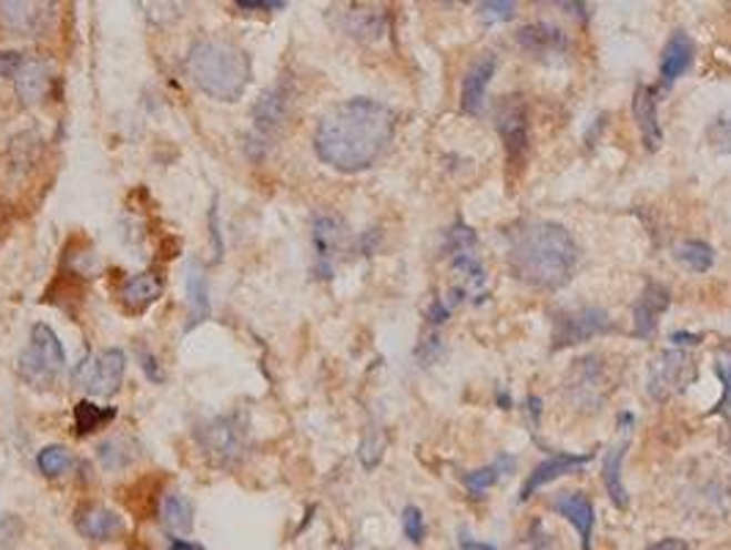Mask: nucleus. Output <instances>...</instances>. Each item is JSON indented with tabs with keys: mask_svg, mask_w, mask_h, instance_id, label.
I'll return each mask as SVG.
<instances>
[{
	"mask_svg": "<svg viewBox=\"0 0 731 550\" xmlns=\"http://www.w3.org/2000/svg\"><path fill=\"white\" fill-rule=\"evenodd\" d=\"M561 518H567L575 526L580 537V546L583 550H591V540H595V507H591L589 496L586 492H558L550 503Z\"/></svg>",
	"mask_w": 731,
	"mask_h": 550,
	"instance_id": "ddd939ff",
	"label": "nucleus"
},
{
	"mask_svg": "<svg viewBox=\"0 0 731 550\" xmlns=\"http://www.w3.org/2000/svg\"><path fill=\"white\" fill-rule=\"evenodd\" d=\"M690 371H693V360H690L688 353H682V349L660 353L649 366V394L658 403H666L671 394L682 391L684 383L690 380Z\"/></svg>",
	"mask_w": 731,
	"mask_h": 550,
	"instance_id": "6e6552de",
	"label": "nucleus"
},
{
	"mask_svg": "<svg viewBox=\"0 0 731 550\" xmlns=\"http://www.w3.org/2000/svg\"><path fill=\"white\" fill-rule=\"evenodd\" d=\"M292 102L295 100H292V89L286 83H278L264 91L256 105H253V128H256V135L270 138L278 133L286 119H290Z\"/></svg>",
	"mask_w": 731,
	"mask_h": 550,
	"instance_id": "9d476101",
	"label": "nucleus"
},
{
	"mask_svg": "<svg viewBox=\"0 0 731 550\" xmlns=\"http://www.w3.org/2000/svg\"><path fill=\"white\" fill-rule=\"evenodd\" d=\"M190 80L199 91L217 102H237L251 83V59L243 48L223 39H201L190 48Z\"/></svg>",
	"mask_w": 731,
	"mask_h": 550,
	"instance_id": "7ed1b4c3",
	"label": "nucleus"
},
{
	"mask_svg": "<svg viewBox=\"0 0 731 550\" xmlns=\"http://www.w3.org/2000/svg\"><path fill=\"white\" fill-rule=\"evenodd\" d=\"M677 259L679 265H684L688 271L707 273L715 265V251H712V245L701 243V240H688V243H682L677 248Z\"/></svg>",
	"mask_w": 731,
	"mask_h": 550,
	"instance_id": "bb28decb",
	"label": "nucleus"
},
{
	"mask_svg": "<svg viewBox=\"0 0 731 550\" xmlns=\"http://www.w3.org/2000/svg\"><path fill=\"white\" fill-rule=\"evenodd\" d=\"M193 518H195V509L187 496H182V492H169V496H163V501H160V523H163L171 534H190V529H193Z\"/></svg>",
	"mask_w": 731,
	"mask_h": 550,
	"instance_id": "b1692460",
	"label": "nucleus"
},
{
	"mask_svg": "<svg viewBox=\"0 0 731 550\" xmlns=\"http://www.w3.org/2000/svg\"><path fill=\"white\" fill-rule=\"evenodd\" d=\"M589 460H591V455H564V451L550 455L548 460L539 462V466L534 468L531 477L526 479V485H522V490H520V501H528V498H531L539 487L567 477V473L580 471V468H583Z\"/></svg>",
	"mask_w": 731,
	"mask_h": 550,
	"instance_id": "2eb2a0df",
	"label": "nucleus"
},
{
	"mask_svg": "<svg viewBox=\"0 0 731 550\" xmlns=\"http://www.w3.org/2000/svg\"><path fill=\"white\" fill-rule=\"evenodd\" d=\"M344 243L342 221L331 215H322L314 221V254H316V273L319 278H331L333 262H336L338 248Z\"/></svg>",
	"mask_w": 731,
	"mask_h": 550,
	"instance_id": "dca6fc26",
	"label": "nucleus"
},
{
	"mask_svg": "<svg viewBox=\"0 0 731 550\" xmlns=\"http://www.w3.org/2000/svg\"><path fill=\"white\" fill-rule=\"evenodd\" d=\"M690 64H693V42H690L688 33L677 31L663 50V64H660L663 83H677V80L688 72Z\"/></svg>",
	"mask_w": 731,
	"mask_h": 550,
	"instance_id": "5701e85b",
	"label": "nucleus"
},
{
	"mask_svg": "<svg viewBox=\"0 0 731 550\" xmlns=\"http://www.w3.org/2000/svg\"><path fill=\"white\" fill-rule=\"evenodd\" d=\"M347 33H353L355 39H379L385 31H388V17L383 11H349L347 14Z\"/></svg>",
	"mask_w": 731,
	"mask_h": 550,
	"instance_id": "a878e982",
	"label": "nucleus"
},
{
	"mask_svg": "<svg viewBox=\"0 0 731 550\" xmlns=\"http://www.w3.org/2000/svg\"><path fill=\"white\" fill-rule=\"evenodd\" d=\"M199 440L204 455L210 457L215 466L229 468L245 457L247 427L237 412H234V416H221L206 424V427H201Z\"/></svg>",
	"mask_w": 731,
	"mask_h": 550,
	"instance_id": "39448f33",
	"label": "nucleus"
},
{
	"mask_svg": "<svg viewBox=\"0 0 731 550\" xmlns=\"http://www.w3.org/2000/svg\"><path fill=\"white\" fill-rule=\"evenodd\" d=\"M169 550H206V548L199 546V542H190V540H171Z\"/></svg>",
	"mask_w": 731,
	"mask_h": 550,
	"instance_id": "58836bf2",
	"label": "nucleus"
},
{
	"mask_svg": "<svg viewBox=\"0 0 731 550\" xmlns=\"http://www.w3.org/2000/svg\"><path fill=\"white\" fill-rule=\"evenodd\" d=\"M67 366L59 334L50 325H33L31 342L20 355V377L33 388H50Z\"/></svg>",
	"mask_w": 731,
	"mask_h": 550,
	"instance_id": "20e7f679",
	"label": "nucleus"
},
{
	"mask_svg": "<svg viewBox=\"0 0 731 550\" xmlns=\"http://www.w3.org/2000/svg\"><path fill=\"white\" fill-rule=\"evenodd\" d=\"M459 550H495V548L487 546V542H479V540H463L459 542Z\"/></svg>",
	"mask_w": 731,
	"mask_h": 550,
	"instance_id": "ea45409f",
	"label": "nucleus"
},
{
	"mask_svg": "<svg viewBox=\"0 0 731 550\" xmlns=\"http://www.w3.org/2000/svg\"><path fill=\"white\" fill-rule=\"evenodd\" d=\"M669 306H671V292L666 289V286L649 281L647 289H643L641 297H638L636 308H632V334H636L638 339H649V336H654L660 317L669 312Z\"/></svg>",
	"mask_w": 731,
	"mask_h": 550,
	"instance_id": "9b49d317",
	"label": "nucleus"
},
{
	"mask_svg": "<svg viewBox=\"0 0 731 550\" xmlns=\"http://www.w3.org/2000/svg\"><path fill=\"white\" fill-rule=\"evenodd\" d=\"M715 371L723 383V399L718 403V408H729L731 405V347H721L715 353Z\"/></svg>",
	"mask_w": 731,
	"mask_h": 550,
	"instance_id": "2f4dec72",
	"label": "nucleus"
},
{
	"mask_svg": "<svg viewBox=\"0 0 731 550\" xmlns=\"http://www.w3.org/2000/svg\"><path fill=\"white\" fill-rule=\"evenodd\" d=\"M141 360H143V371H146L149 380H154V383H163L165 380L163 369H160V366H158V358H154V355L143 353Z\"/></svg>",
	"mask_w": 731,
	"mask_h": 550,
	"instance_id": "e433bc0d",
	"label": "nucleus"
},
{
	"mask_svg": "<svg viewBox=\"0 0 731 550\" xmlns=\"http://www.w3.org/2000/svg\"><path fill=\"white\" fill-rule=\"evenodd\" d=\"M517 42L522 50L534 55H558L569 48V39L564 37L558 28L548 22H537V26H526L517 31Z\"/></svg>",
	"mask_w": 731,
	"mask_h": 550,
	"instance_id": "412c9836",
	"label": "nucleus"
},
{
	"mask_svg": "<svg viewBox=\"0 0 731 550\" xmlns=\"http://www.w3.org/2000/svg\"><path fill=\"white\" fill-rule=\"evenodd\" d=\"M647 550H688V542L679 540V537H666V540L654 542V546H649Z\"/></svg>",
	"mask_w": 731,
	"mask_h": 550,
	"instance_id": "4c0bfd02",
	"label": "nucleus"
},
{
	"mask_svg": "<svg viewBox=\"0 0 731 550\" xmlns=\"http://www.w3.org/2000/svg\"><path fill=\"white\" fill-rule=\"evenodd\" d=\"M515 9L517 6L509 3V0H495V3L479 6V17L487 26H495V22H509L515 17Z\"/></svg>",
	"mask_w": 731,
	"mask_h": 550,
	"instance_id": "72a5a7b5",
	"label": "nucleus"
},
{
	"mask_svg": "<svg viewBox=\"0 0 731 550\" xmlns=\"http://www.w3.org/2000/svg\"><path fill=\"white\" fill-rule=\"evenodd\" d=\"M495 64H498L495 55H485V59H479L474 67L468 69V74H465V80H463V111L465 113H474V116H479L481 113V108H485V100H487V85L495 74Z\"/></svg>",
	"mask_w": 731,
	"mask_h": 550,
	"instance_id": "6ab92c4d",
	"label": "nucleus"
},
{
	"mask_svg": "<svg viewBox=\"0 0 731 550\" xmlns=\"http://www.w3.org/2000/svg\"><path fill=\"white\" fill-rule=\"evenodd\" d=\"M113 418H116V410L113 408H100V405L85 403L83 399V403H78V408H74V429H78V435H91L105 427V424H111Z\"/></svg>",
	"mask_w": 731,
	"mask_h": 550,
	"instance_id": "cd10ccee",
	"label": "nucleus"
},
{
	"mask_svg": "<svg viewBox=\"0 0 731 550\" xmlns=\"http://www.w3.org/2000/svg\"><path fill=\"white\" fill-rule=\"evenodd\" d=\"M187 306H190L187 330L199 328V325H204L206 319L212 317L210 278H206L204 267L201 265H190L187 271Z\"/></svg>",
	"mask_w": 731,
	"mask_h": 550,
	"instance_id": "4be33fe9",
	"label": "nucleus"
},
{
	"mask_svg": "<svg viewBox=\"0 0 731 550\" xmlns=\"http://www.w3.org/2000/svg\"><path fill=\"white\" fill-rule=\"evenodd\" d=\"M632 113H636L638 133H641L643 146L649 152H658L660 143H663V128L658 122V91L652 85H643L636 91V100H632Z\"/></svg>",
	"mask_w": 731,
	"mask_h": 550,
	"instance_id": "a211bd4d",
	"label": "nucleus"
},
{
	"mask_svg": "<svg viewBox=\"0 0 731 550\" xmlns=\"http://www.w3.org/2000/svg\"><path fill=\"white\" fill-rule=\"evenodd\" d=\"M707 141L715 152L731 154V119H715L707 130Z\"/></svg>",
	"mask_w": 731,
	"mask_h": 550,
	"instance_id": "473e14b6",
	"label": "nucleus"
},
{
	"mask_svg": "<svg viewBox=\"0 0 731 550\" xmlns=\"http://www.w3.org/2000/svg\"><path fill=\"white\" fill-rule=\"evenodd\" d=\"M237 9H243V11H284L286 3H281V0H273V3H270V0H240Z\"/></svg>",
	"mask_w": 731,
	"mask_h": 550,
	"instance_id": "c9c22d12",
	"label": "nucleus"
},
{
	"mask_svg": "<svg viewBox=\"0 0 731 550\" xmlns=\"http://www.w3.org/2000/svg\"><path fill=\"white\" fill-rule=\"evenodd\" d=\"M613 330V319L602 308H578V312L556 314V334H552V347H572L583 344L595 336H606Z\"/></svg>",
	"mask_w": 731,
	"mask_h": 550,
	"instance_id": "0eeeda50",
	"label": "nucleus"
},
{
	"mask_svg": "<svg viewBox=\"0 0 731 550\" xmlns=\"http://www.w3.org/2000/svg\"><path fill=\"white\" fill-rule=\"evenodd\" d=\"M22 59L26 55L22 53H14V50H6V53H0V78H14L17 69H20Z\"/></svg>",
	"mask_w": 731,
	"mask_h": 550,
	"instance_id": "f704fd0d",
	"label": "nucleus"
},
{
	"mask_svg": "<svg viewBox=\"0 0 731 550\" xmlns=\"http://www.w3.org/2000/svg\"><path fill=\"white\" fill-rule=\"evenodd\" d=\"M53 3H0V20L20 37H39L55 14Z\"/></svg>",
	"mask_w": 731,
	"mask_h": 550,
	"instance_id": "f8f14e48",
	"label": "nucleus"
},
{
	"mask_svg": "<svg viewBox=\"0 0 731 550\" xmlns=\"http://www.w3.org/2000/svg\"><path fill=\"white\" fill-rule=\"evenodd\" d=\"M126 371V355L122 349H102V353L91 355L83 360L78 371H74V383L91 397H113L122 388Z\"/></svg>",
	"mask_w": 731,
	"mask_h": 550,
	"instance_id": "423d86ee",
	"label": "nucleus"
},
{
	"mask_svg": "<svg viewBox=\"0 0 731 550\" xmlns=\"http://www.w3.org/2000/svg\"><path fill=\"white\" fill-rule=\"evenodd\" d=\"M578 243L552 221L517 223L509 234V271L520 284L556 292L572 281Z\"/></svg>",
	"mask_w": 731,
	"mask_h": 550,
	"instance_id": "f03ea898",
	"label": "nucleus"
},
{
	"mask_svg": "<svg viewBox=\"0 0 731 550\" xmlns=\"http://www.w3.org/2000/svg\"><path fill=\"white\" fill-rule=\"evenodd\" d=\"M11 80H14L17 96H20L26 105H37V102H42L44 94H48V85L50 80H53V72H50V64L44 59H39V55H26Z\"/></svg>",
	"mask_w": 731,
	"mask_h": 550,
	"instance_id": "f3484780",
	"label": "nucleus"
},
{
	"mask_svg": "<svg viewBox=\"0 0 731 550\" xmlns=\"http://www.w3.org/2000/svg\"><path fill=\"white\" fill-rule=\"evenodd\" d=\"M511 468H515V457L500 455L498 460L493 462V466H485V468H479V471L468 473V477H465V485H468L470 492L481 496V492L489 490V487H493L495 481L504 477V473H509Z\"/></svg>",
	"mask_w": 731,
	"mask_h": 550,
	"instance_id": "c85d7f7f",
	"label": "nucleus"
},
{
	"mask_svg": "<svg viewBox=\"0 0 731 550\" xmlns=\"http://www.w3.org/2000/svg\"><path fill=\"white\" fill-rule=\"evenodd\" d=\"M160 295H163V278L158 273H138L122 286V303L132 314L146 312L152 303L160 301Z\"/></svg>",
	"mask_w": 731,
	"mask_h": 550,
	"instance_id": "aec40b11",
	"label": "nucleus"
},
{
	"mask_svg": "<svg viewBox=\"0 0 731 550\" xmlns=\"http://www.w3.org/2000/svg\"><path fill=\"white\" fill-rule=\"evenodd\" d=\"M72 462H74L72 455H69V449H63V446H48V449L39 451L37 457L39 471H42L48 479H59L63 473H69Z\"/></svg>",
	"mask_w": 731,
	"mask_h": 550,
	"instance_id": "c756f323",
	"label": "nucleus"
},
{
	"mask_svg": "<svg viewBox=\"0 0 731 550\" xmlns=\"http://www.w3.org/2000/svg\"><path fill=\"white\" fill-rule=\"evenodd\" d=\"M74 526L91 542H111L122 537L124 531V520L113 509L102 507V503H89V507L80 509Z\"/></svg>",
	"mask_w": 731,
	"mask_h": 550,
	"instance_id": "4468645a",
	"label": "nucleus"
},
{
	"mask_svg": "<svg viewBox=\"0 0 731 550\" xmlns=\"http://www.w3.org/2000/svg\"><path fill=\"white\" fill-rule=\"evenodd\" d=\"M402 529H405V537L413 542V546H422L424 534H427V526H424V515L418 507H407L402 512Z\"/></svg>",
	"mask_w": 731,
	"mask_h": 550,
	"instance_id": "7c9ffc66",
	"label": "nucleus"
},
{
	"mask_svg": "<svg viewBox=\"0 0 731 550\" xmlns=\"http://www.w3.org/2000/svg\"><path fill=\"white\" fill-rule=\"evenodd\" d=\"M671 339L677 344H699V336H693V334H673Z\"/></svg>",
	"mask_w": 731,
	"mask_h": 550,
	"instance_id": "a19ab883",
	"label": "nucleus"
},
{
	"mask_svg": "<svg viewBox=\"0 0 731 550\" xmlns=\"http://www.w3.org/2000/svg\"><path fill=\"white\" fill-rule=\"evenodd\" d=\"M495 119H498V133L506 143L509 165H517L528 154V113L520 96H504V102L495 111Z\"/></svg>",
	"mask_w": 731,
	"mask_h": 550,
	"instance_id": "1a4fd4ad",
	"label": "nucleus"
},
{
	"mask_svg": "<svg viewBox=\"0 0 731 550\" xmlns=\"http://www.w3.org/2000/svg\"><path fill=\"white\" fill-rule=\"evenodd\" d=\"M396 135V113L385 102L347 100L331 108L319 119L314 133V149L319 160L344 174L372 169Z\"/></svg>",
	"mask_w": 731,
	"mask_h": 550,
	"instance_id": "f257e3e1",
	"label": "nucleus"
},
{
	"mask_svg": "<svg viewBox=\"0 0 731 550\" xmlns=\"http://www.w3.org/2000/svg\"><path fill=\"white\" fill-rule=\"evenodd\" d=\"M627 446H630V432H627L625 440H621V444H616L613 449H610L606 455V460H602V479H606L608 496H610V501H613L619 509H627V503H630V501H627L625 481H621V462H625Z\"/></svg>",
	"mask_w": 731,
	"mask_h": 550,
	"instance_id": "393cba45",
	"label": "nucleus"
}]
</instances>
